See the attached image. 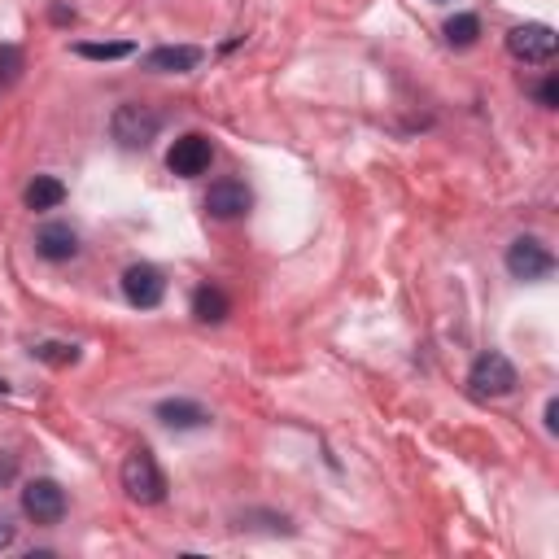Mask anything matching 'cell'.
Returning <instances> with one entry per match:
<instances>
[{
	"mask_svg": "<svg viewBox=\"0 0 559 559\" xmlns=\"http://www.w3.org/2000/svg\"><path fill=\"white\" fill-rule=\"evenodd\" d=\"M123 490H127V498H136V503H145V507L166 498V477H162L158 459H153V450L140 446L123 459Z\"/></svg>",
	"mask_w": 559,
	"mask_h": 559,
	"instance_id": "6da1fadb",
	"label": "cell"
},
{
	"mask_svg": "<svg viewBox=\"0 0 559 559\" xmlns=\"http://www.w3.org/2000/svg\"><path fill=\"white\" fill-rule=\"evenodd\" d=\"M158 127H162V114L149 110V105H140V101L118 105L114 118H110V132L123 149H149L153 140H158Z\"/></svg>",
	"mask_w": 559,
	"mask_h": 559,
	"instance_id": "7a4b0ae2",
	"label": "cell"
},
{
	"mask_svg": "<svg viewBox=\"0 0 559 559\" xmlns=\"http://www.w3.org/2000/svg\"><path fill=\"white\" fill-rule=\"evenodd\" d=\"M507 271H511V280L538 284L555 271V254L538 241V236H516V241L507 245Z\"/></svg>",
	"mask_w": 559,
	"mask_h": 559,
	"instance_id": "3957f363",
	"label": "cell"
},
{
	"mask_svg": "<svg viewBox=\"0 0 559 559\" xmlns=\"http://www.w3.org/2000/svg\"><path fill=\"white\" fill-rule=\"evenodd\" d=\"M468 385L477 389L481 398H507L511 389L520 385V376H516V367H511V359H507V354L490 350V354H481V359L472 363V372H468Z\"/></svg>",
	"mask_w": 559,
	"mask_h": 559,
	"instance_id": "277c9868",
	"label": "cell"
},
{
	"mask_svg": "<svg viewBox=\"0 0 559 559\" xmlns=\"http://www.w3.org/2000/svg\"><path fill=\"white\" fill-rule=\"evenodd\" d=\"M555 49H559V35L546 22H525V27L507 31V53L520 57V62H551Z\"/></svg>",
	"mask_w": 559,
	"mask_h": 559,
	"instance_id": "5b68a950",
	"label": "cell"
},
{
	"mask_svg": "<svg viewBox=\"0 0 559 559\" xmlns=\"http://www.w3.org/2000/svg\"><path fill=\"white\" fill-rule=\"evenodd\" d=\"M22 511H27L35 525H57V520L66 516V490L49 477L27 481V490H22Z\"/></svg>",
	"mask_w": 559,
	"mask_h": 559,
	"instance_id": "8992f818",
	"label": "cell"
},
{
	"mask_svg": "<svg viewBox=\"0 0 559 559\" xmlns=\"http://www.w3.org/2000/svg\"><path fill=\"white\" fill-rule=\"evenodd\" d=\"M123 297L136 306V311H153V306H158L162 297H166L162 271H158V267H149V263L127 267V271H123Z\"/></svg>",
	"mask_w": 559,
	"mask_h": 559,
	"instance_id": "52a82bcc",
	"label": "cell"
},
{
	"mask_svg": "<svg viewBox=\"0 0 559 559\" xmlns=\"http://www.w3.org/2000/svg\"><path fill=\"white\" fill-rule=\"evenodd\" d=\"M210 158H214L210 140L197 136V132H188V136H180L171 145V153H166V166H171L175 175H184V180H197V175L210 171Z\"/></svg>",
	"mask_w": 559,
	"mask_h": 559,
	"instance_id": "ba28073f",
	"label": "cell"
},
{
	"mask_svg": "<svg viewBox=\"0 0 559 559\" xmlns=\"http://www.w3.org/2000/svg\"><path fill=\"white\" fill-rule=\"evenodd\" d=\"M249 206H254V193L241 180H219L206 193V210L214 219H241V214H249Z\"/></svg>",
	"mask_w": 559,
	"mask_h": 559,
	"instance_id": "9c48e42d",
	"label": "cell"
},
{
	"mask_svg": "<svg viewBox=\"0 0 559 559\" xmlns=\"http://www.w3.org/2000/svg\"><path fill=\"white\" fill-rule=\"evenodd\" d=\"M35 254H40L44 263H70V258L79 254V232L70 228V223H44V228L35 232Z\"/></svg>",
	"mask_w": 559,
	"mask_h": 559,
	"instance_id": "30bf717a",
	"label": "cell"
},
{
	"mask_svg": "<svg viewBox=\"0 0 559 559\" xmlns=\"http://www.w3.org/2000/svg\"><path fill=\"white\" fill-rule=\"evenodd\" d=\"M201 62V49L193 44H162V49L145 53V70H158V75H188V70H197Z\"/></svg>",
	"mask_w": 559,
	"mask_h": 559,
	"instance_id": "8fae6325",
	"label": "cell"
},
{
	"mask_svg": "<svg viewBox=\"0 0 559 559\" xmlns=\"http://www.w3.org/2000/svg\"><path fill=\"white\" fill-rule=\"evenodd\" d=\"M158 420L166 428H201L210 420V411L201 407V402H188V398H166V402H158Z\"/></svg>",
	"mask_w": 559,
	"mask_h": 559,
	"instance_id": "7c38bea8",
	"label": "cell"
},
{
	"mask_svg": "<svg viewBox=\"0 0 559 559\" xmlns=\"http://www.w3.org/2000/svg\"><path fill=\"white\" fill-rule=\"evenodd\" d=\"M62 201H66V184L57 175H35L27 184V193H22V206L27 210H57Z\"/></svg>",
	"mask_w": 559,
	"mask_h": 559,
	"instance_id": "4fadbf2b",
	"label": "cell"
},
{
	"mask_svg": "<svg viewBox=\"0 0 559 559\" xmlns=\"http://www.w3.org/2000/svg\"><path fill=\"white\" fill-rule=\"evenodd\" d=\"M193 315L201 319V324H223V319L232 315L228 293L214 289V284H201V289L193 293Z\"/></svg>",
	"mask_w": 559,
	"mask_h": 559,
	"instance_id": "5bb4252c",
	"label": "cell"
},
{
	"mask_svg": "<svg viewBox=\"0 0 559 559\" xmlns=\"http://www.w3.org/2000/svg\"><path fill=\"white\" fill-rule=\"evenodd\" d=\"M481 35V18L477 14H455L446 22V44L450 49H472Z\"/></svg>",
	"mask_w": 559,
	"mask_h": 559,
	"instance_id": "9a60e30c",
	"label": "cell"
},
{
	"mask_svg": "<svg viewBox=\"0 0 559 559\" xmlns=\"http://www.w3.org/2000/svg\"><path fill=\"white\" fill-rule=\"evenodd\" d=\"M79 57H88V62H118V57H132L136 44L132 40H114V44H75Z\"/></svg>",
	"mask_w": 559,
	"mask_h": 559,
	"instance_id": "2e32d148",
	"label": "cell"
},
{
	"mask_svg": "<svg viewBox=\"0 0 559 559\" xmlns=\"http://www.w3.org/2000/svg\"><path fill=\"white\" fill-rule=\"evenodd\" d=\"M31 354L40 363H53V367H70L79 359V350L75 346H62V341H40V346H31Z\"/></svg>",
	"mask_w": 559,
	"mask_h": 559,
	"instance_id": "e0dca14e",
	"label": "cell"
},
{
	"mask_svg": "<svg viewBox=\"0 0 559 559\" xmlns=\"http://www.w3.org/2000/svg\"><path fill=\"white\" fill-rule=\"evenodd\" d=\"M22 75V49L18 44H0V83H18Z\"/></svg>",
	"mask_w": 559,
	"mask_h": 559,
	"instance_id": "ac0fdd59",
	"label": "cell"
},
{
	"mask_svg": "<svg viewBox=\"0 0 559 559\" xmlns=\"http://www.w3.org/2000/svg\"><path fill=\"white\" fill-rule=\"evenodd\" d=\"M538 101L546 105V110H555V105H559V79H555V75H551V79H546L542 88H538Z\"/></svg>",
	"mask_w": 559,
	"mask_h": 559,
	"instance_id": "d6986e66",
	"label": "cell"
},
{
	"mask_svg": "<svg viewBox=\"0 0 559 559\" xmlns=\"http://www.w3.org/2000/svg\"><path fill=\"white\" fill-rule=\"evenodd\" d=\"M14 538H18L14 516H5V511H0V551H5V546H14Z\"/></svg>",
	"mask_w": 559,
	"mask_h": 559,
	"instance_id": "ffe728a7",
	"label": "cell"
},
{
	"mask_svg": "<svg viewBox=\"0 0 559 559\" xmlns=\"http://www.w3.org/2000/svg\"><path fill=\"white\" fill-rule=\"evenodd\" d=\"M14 472H18V459L0 450V485H5V481H14Z\"/></svg>",
	"mask_w": 559,
	"mask_h": 559,
	"instance_id": "44dd1931",
	"label": "cell"
},
{
	"mask_svg": "<svg viewBox=\"0 0 559 559\" xmlns=\"http://www.w3.org/2000/svg\"><path fill=\"white\" fill-rule=\"evenodd\" d=\"M555 428H559V402L551 398L546 402V433H555Z\"/></svg>",
	"mask_w": 559,
	"mask_h": 559,
	"instance_id": "7402d4cb",
	"label": "cell"
}]
</instances>
